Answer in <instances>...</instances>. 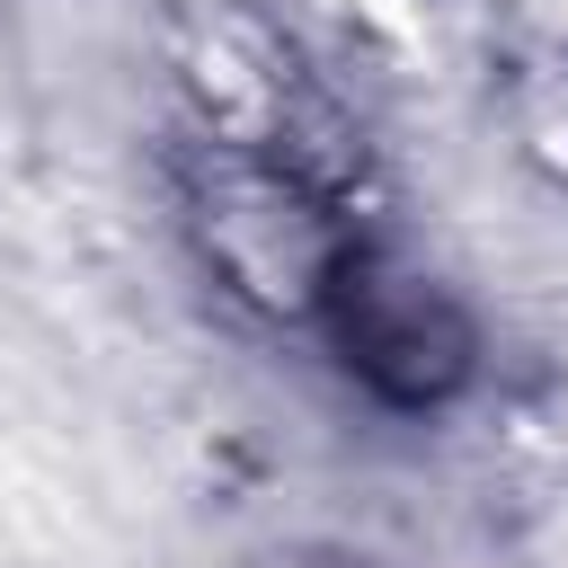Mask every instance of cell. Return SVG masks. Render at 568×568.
<instances>
[{
	"instance_id": "1",
	"label": "cell",
	"mask_w": 568,
	"mask_h": 568,
	"mask_svg": "<svg viewBox=\"0 0 568 568\" xmlns=\"http://www.w3.org/2000/svg\"><path fill=\"white\" fill-rule=\"evenodd\" d=\"M320 320H328L346 373L390 408H444L479 364V337H470L462 302L435 275L373 248V240H346V257L320 293Z\"/></svg>"
}]
</instances>
